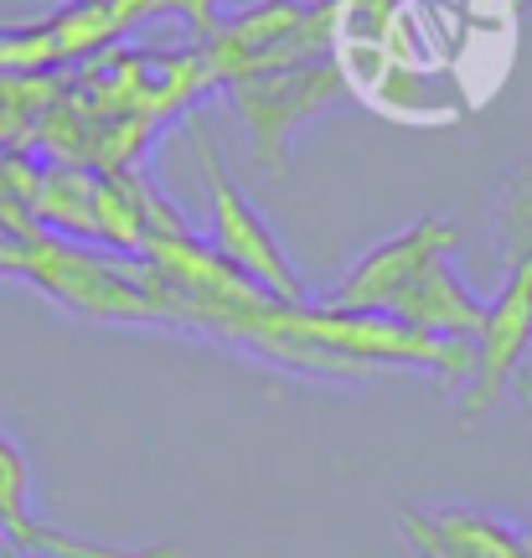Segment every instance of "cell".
<instances>
[{"instance_id":"7","label":"cell","mask_w":532,"mask_h":558,"mask_svg":"<svg viewBox=\"0 0 532 558\" xmlns=\"http://www.w3.org/2000/svg\"><path fill=\"white\" fill-rule=\"evenodd\" d=\"M305 5H331V0H305Z\"/></svg>"},{"instance_id":"3","label":"cell","mask_w":532,"mask_h":558,"mask_svg":"<svg viewBox=\"0 0 532 558\" xmlns=\"http://www.w3.org/2000/svg\"><path fill=\"white\" fill-rule=\"evenodd\" d=\"M331 94H336V68H326V62L316 68V58L233 78V104H238V114H243V124H249V135H254V150L264 171H275V177L285 171L290 135Z\"/></svg>"},{"instance_id":"4","label":"cell","mask_w":532,"mask_h":558,"mask_svg":"<svg viewBox=\"0 0 532 558\" xmlns=\"http://www.w3.org/2000/svg\"><path fill=\"white\" fill-rule=\"evenodd\" d=\"M455 239H460L455 222H439V218H419V222H409V228L388 233V239H377L373 248L331 284V311L388 316V305H394L434 259H445Z\"/></svg>"},{"instance_id":"1","label":"cell","mask_w":532,"mask_h":558,"mask_svg":"<svg viewBox=\"0 0 532 558\" xmlns=\"http://www.w3.org/2000/svg\"><path fill=\"white\" fill-rule=\"evenodd\" d=\"M197 150H202V177H207V218H213V243H207V248H213L243 284H254L258 295H269L275 305H305L311 290H305L300 269L290 264L285 243H279L275 228L254 213V202L243 197V186L228 177L217 145L202 135V130H197Z\"/></svg>"},{"instance_id":"8","label":"cell","mask_w":532,"mask_h":558,"mask_svg":"<svg viewBox=\"0 0 532 558\" xmlns=\"http://www.w3.org/2000/svg\"><path fill=\"white\" fill-rule=\"evenodd\" d=\"M528 357H532V352H528Z\"/></svg>"},{"instance_id":"6","label":"cell","mask_w":532,"mask_h":558,"mask_svg":"<svg viewBox=\"0 0 532 558\" xmlns=\"http://www.w3.org/2000/svg\"><path fill=\"white\" fill-rule=\"evenodd\" d=\"M213 5H217V0H186V16L197 21L202 32H213Z\"/></svg>"},{"instance_id":"2","label":"cell","mask_w":532,"mask_h":558,"mask_svg":"<svg viewBox=\"0 0 532 558\" xmlns=\"http://www.w3.org/2000/svg\"><path fill=\"white\" fill-rule=\"evenodd\" d=\"M532 352V264H512L492 305L481 311V326L471 337V373H466V393H460V414L466 424L486 418L496 399L512 388L522 362Z\"/></svg>"},{"instance_id":"5","label":"cell","mask_w":532,"mask_h":558,"mask_svg":"<svg viewBox=\"0 0 532 558\" xmlns=\"http://www.w3.org/2000/svg\"><path fill=\"white\" fill-rule=\"evenodd\" d=\"M501 259L532 264V166H522L501 192Z\"/></svg>"}]
</instances>
